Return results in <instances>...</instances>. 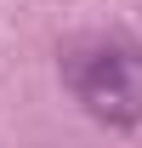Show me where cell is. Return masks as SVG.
<instances>
[{
  "mask_svg": "<svg viewBox=\"0 0 142 148\" xmlns=\"http://www.w3.org/2000/svg\"><path fill=\"white\" fill-rule=\"evenodd\" d=\"M63 86L102 125H142V46L119 34H91L63 51Z\"/></svg>",
  "mask_w": 142,
  "mask_h": 148,
  "instance_id": "cell-1",
  "label": "cell"
}]
</instances>
